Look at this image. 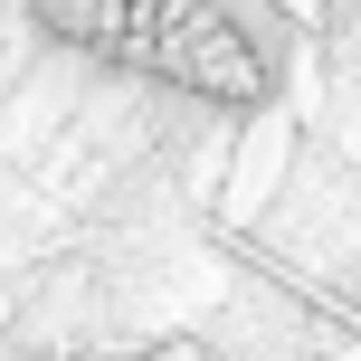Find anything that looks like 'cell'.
<instances>
[{"label":"cell","mask_w":361,"mask_h":361,"mask_svg":"<svg viewBox=\"0 0 361 361\" xmlns=\"http://www.w3.org/2000/svg\"><path fill=\"white\" fill-rule=\"evenodd\" d=\"M19 19L95 76H133L200 114H267L276 95V48L238 0H19Z\"/></svg>","instance_id":"1"},{"label":"cell","mask_w":361,"mask_h":361,"mask_svg":"<svg viewBox=\"0 0 361 361\" xmlns=\"http://www.w3.org/2000/svg\"><path fill=\"white\" fill-rule=\"evenodd\" d=\"M10 10H19V0H0V19H10Z\"/></svg>","instance_id":"2"}]
</instances>
